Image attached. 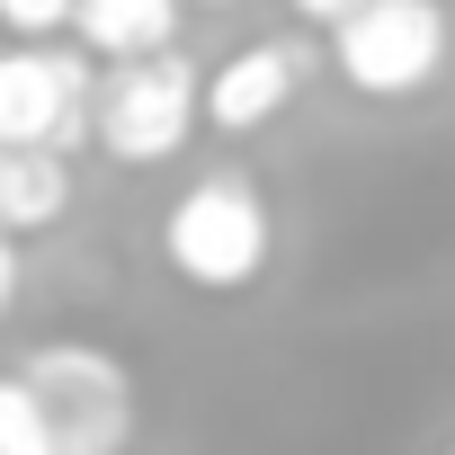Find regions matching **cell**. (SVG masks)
<instances>
[{
    "mask_svg": "<svg viewBox=\"0 0 455 455\" xmlns=\"http://www.w3.org/2000/svg\"><path fill=\"white\" fill-rule=\"evenodd\" d=\"M161 259H170V277L196 286V295H242V286H259L268 259H277V214H268L259 179H251V170H205V179H188V188L170 196V214H161Z\"/></svg>",
    "mask_w": 455,
    "mask_h": 455,
    "instance_id": "cell-1",
    "label": "cell"
},
{
    "mask_svg": "<svg viewBox=\"0 0 455 455\" xmlns=\"http://www.w3.org/2000/svg\"><path fill=\"white\" fill-rule=\"evenodd\" d=\"M0 36L10 45H63L72 36V0H0Z\"/></svg>",
    "mask_w": 455,
    "mask_h": 455,
    "instance_id": "cell-10",
    "label": "cell"
},
{
    "mask_svg": "<svg viewBox=\"0 0 455 455\" xmlns=\"http://www.w3.org/2000/svg\"><path fill=\"white\" fill-rule=\"evenodd\" d=\"M455 28L437 0H366L348 28H331V63L357 99H411L446 72Z\"/></svg>",
    "mask_w": 455,
    "mask_h": 455,
    "instance_id": "cell-5",
    "label": "cell"
},
{
    "mask_svg": "<svg viewBox=\"0 0 455 455\" xmlns=\"http://www.w3.org/2000/svg\"><path fill=\"white\" fill-rule=\"evenodd\" d=\"M0 455H63V446H54V419H45V402H36L28 375H0Z\"/></svg>",
    "mask_w": 455,
    "mask_h": 455,
    "instance_id": "cell-9",
    "label": "cell"
},
{
    "mask_svg": "<svg viewBox=\"0 0 455 455\" xmlns=\"http://www.w3.org/2000/svg\"><path fill=\"white\" fill-rule=\"evenodd\" d=\"M313 81V54L295 36H251L242 54H223L205 72V125L214 134H268Z\"/></svg>",
    "mask_w": 455,
    "mask_h": 455,
    "instance_id": "cell-6",
    "label": "cell"
},
{
    "mask_svg": "<svg viewBox=\"0 0 455 455\" xmlns=\"http://www.w3.org/2000/svg\"><path fill=\"white\" fill-rule=\"evenodd\" d=\"M196 125H205V72H196L179 45L99 72V125H90V143H99L108 161H125V170L179 161Z\"/></svg>",
    "mask_w": 455,
    "mask_h": 455,
    "instance_id": "cell-2",
    "label": "cell"
},
{
    "mask_svg": "<svg viewBox=\"0 0 455 455\" xmlns=\"http://www.w3.org/2000/svg\"><path fill=\"white\" fill-rule=\"evenodd\" d=\"M19 375L36 384V402H45L63 455H125V446H134V375H125L116 348L45 339Z\"/></svg>",
    "mask_w": 455,
    "mask_h": 455,
    "instance_id": "cell-4",
    "label": "cell"
},
{
    "mask_svg": "<svg viewBox=\"0 0 455 455\" xmlns=\"http://www.w3.org/2000/svg\"><path fill=\"white\" fill-rule=\"evenodd\" d=\"M72 214V152H0V242H36Z\"/></svg>",
    "mask_w": 455,
    "mask_h": 455,
    "instance_id": "cell-8",
    "label": "cell"
},
{
    "mask_svg": "<svg viewBox=\"0 0 455 455\" xmlns=\"http://www.w3.org/2000/svg\"><path fill=\"white\" fill-rule=\"evenodd\" d=\"M19 286H28V268H19V242H0V322H10V304H19Z\"/></svg>",
    "mask_w": 455,
    "mask_h": 455,
    "instance_id": "cell-12",
    "label": "cell"
},
{
    "mask_svg": "<svg viewBox=\"0 0 455 455\" xmlns=\"http://www.w3.org/2000/svg\"><path fill=\"white\" fill-rule=\"evenodd\" d=\"M188 0H72V36L90 63H143L179 45Z\"/></svg>",
    "mask_w": 455,
    "mask_h": 455,
    "instance_id": "cell-7",
    "label": "cell"
},
{
    "mask_svg": "<svg viewBox=\"0 0 455 455\" xmlns=\"http://www.w3.org/2000/svg\"><path fill=\"white\" fill-rule=\"evenodd\" d=\"M99 125V63L81 45H0V152H81Z\"/></svg>",
    "mask_w": 455,
    "mask_h": 455,
    "instance_id": "cell-3",
    "label": "cell"
},
{
    "mask_svg": "<svg viewBox=\"0 0 455 455\" xmlns=\"http://www.w3.org/2000/svg\"><path fill=\"white\" fill-rule=\"evenodd\" d=\"M188 10H233V0H188Z\"/></svg>",
    "mask_w": 455,
    "mask_h": 455,
    "instance_id": "cell-13",
    "label": "cell"
},
{
    "mask_svg": "<svg viewBox=\"0 0 455 455\" xmlns=\"http://www.w3.org/2000/svg\"><path fill=\"white\" fill-rule=\"evenodd\" d=\"M286 10H295L304 28H348V19L366 10V0H286Z\"/></svg>",
    "mask_w": 455,
    "mask_h": 455,
    "instance_id": "cell-11",
    "label": "cell"
},
{
    "mask_svg": "<svg viewBox=\"0 0 455 455\" xmlns=\"http://www.w3.org/2000/svg\"><path fill=\"white\" fill-rule=\"evenodd\" d=\"M446 455H455V446H446Z\"/></svg>",
    "mask_w": 455,
    "mask_h": 455,
    "instance_id": "cell-14",
    "label": "cell"
}]
</instances>
